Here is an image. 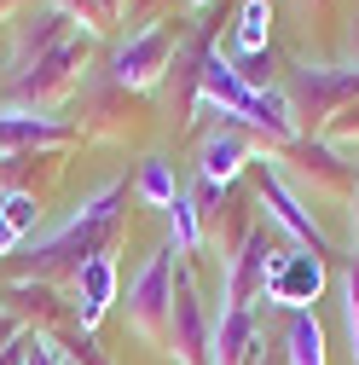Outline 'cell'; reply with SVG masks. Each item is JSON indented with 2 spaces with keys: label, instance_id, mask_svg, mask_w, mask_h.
Listing matches in <instances>:
<instances>
[{
  "label": "cell",
  "instance_id": "obj_26",
  "mask_svg": "<svg viewBox=\"0 0 359 365\" xmlns=\"http://www.w3.org/2000/svg\"><path fill=\"white\" fill-rule=\"evenodd\" d=\"M29 354H35V331H24L18 342L0 348V365H29Z\"/></svg>",
  "mask_w": 359,
  "mask_h": 365
},
{
  "label": "cell",
  "instance_id": "obj_24",
  "mask_svg": "<svg viewBox=\"0 0 359 365\" xmlns=\"http://www.w3.org/2000/svg\"><path fill=\"white\" fill-rule=\"evenodd\" d=\"M319 140H331L336 151H342V145H359V99H353V105H342V110L319 128Z\"/></svg>",
  "mask_w": 359,
  "mask_h": 365
},
{
  "label": "cell",
  "instance_id": "obj_27",
  "mask_svg": "<svg viewBox=\"0 0 359 365\" xmlns=\"http://www.w3.org/2000/svg\"><path fill=\"white\" fill-rule=\"evenodd\" d=\"M24 336V325H18V313L6 307V296H0V348H6V342H18Z\"/></svg>",
  "mask_w": 359,
  "mask_h": 365
},
{
  "label": "cell",
  "instance_id": "obj_15",
  "mask_svg": "<svg viewBox=\"0 0 359 365\" xmlns=\"http://www.w3.org/2000/svg\"><path fill=\"white\" fill-rule=\"evenodd\" d=\"M110 302H116V255L99 250L93 261L76 272V302H70L76 331H99V319L110 313Z\"/></svg>",
  "mask_w": 359,
  "mask_h": 365
},
{
  "label": "cell",
  "instance_id": "obj_5",
  "mask_svg": "<svg viewBox=\"0 0 359 365\" xmlns=\"http://www.w3.org/2000/svg\"><path fill=\"white\" fill-rule=\"evenodd\" d=\"M174 244H162L128 284V325L145 348H168V313H174Z\"/></svg>",
  "mask_w": 359,
  "mask_h": 365
},
{
  "label": "cell",
  "instance_id": "obj_10",
  "mask_svg": "<svg viewBox=\"0 0 359 365\" xmlns=\"http://www.w3.org/2000/svg\"><path fill=\"white\" fill-rule=\"evenodd\" d=\"M331 284V267L325 255H313V250H284V261L273 267V279H266V307H284V313H313V302L325 296Z\"/></svg>",
  "mask_w": 359,
  "mask_h": 365
},
{
  "label": "cell",
  "instance_id": "obj_11",
  "mask_svg": "<svg viewBox=\"0 0 359 365\" xmlns=\"http://www.w3.org/2000/svg\"><path fill=\"white\" fill-rule=\"evenodd\" d=\"M249 163H255V140L244 128H232V122L209 128L197 140V180H209V186H238V174Z\"/></svg>",
  "mask_w": 359,
  "mask_h": 365
},
{
  "label": "cell",
  "instance_id": "obj_29",
  "mask_svg": "<svg viewBox=\"0 0 359 365\" xmlns=\"http://www.w3.org/2000/svg\"><path fill=\"white\" fill-rule=\"evenodd\" d=\"M348 220H353V255H359V186H353V203H348Z\"/></svg>",
  "mask_w": 359,
  "mask_h": 365
},
{
  "label": "cell",
  "instance_id": "obj_13",
  "mask_svg": "<svg viewBox=\"0 0 359 365\" xmlns=\"http://www.w3.org/2000/svg\"><path fill=\"white\" fill-rule=\"evenodd\" d=\"M255 359H261L255 307L220 302V313H214V336H209V365H255Z\"/></svg>",
  "mask_w": 359,
  "mask_h": 365
},
{
  "label": "cell",
  "instance_id": "obj_17",
  "mask_svg": "<svg viewBox=\"0 0 359 365\" xmlns=\"http://www.w3.org/2000/svg\"><path fill=\"white\" fill-rule=\"evenodd\" d=\"M0 296H6V307L18 313V325L35 331V325H53V319L64 313L53 284H41V279H12V284H0Z\"/></svg>",
  "mask_w": 359,
  "mask_h": 365
},
{
  "label": "cell",
  "instance_id": "obj_12",
  "mask_svg": "<svg viewBox=\"0 0 359 365\" xmlns=\"http://www.w3.org/2000/svg\"><path fill=\"white\" fill-rule=\"evenodd\" d=\"M76 35V18L64 12V6H41V12H29L24 24H18V35H12V58H6V70H29V58H47V53H58L64 41Z\"/></svg>",
  "mask_w": 359,
  "mask_h": 365
},
{
  "label": "cell",
  "instance_id": "obj_2",
  "mask_svg": "<svg viewBox=\"0 0 359 365\" xmlns=\"http://www.w3.org/2000/svg\"><path fill=\"white\" fill-rule=\"evenodd\" d=\"M266 163H273L279 174H284V186L307 203H325V197H342V203H353V186H359V163H348L331 140H319V133H301L296 145H284V151H261Z\"/></svg>",
  "mask_w": 359,
  "mask_h": 365
},
{
  "label": "cell",
  "instance_id": "obj_4",
  "mask_svg": "<svg viewBox=\"0 0 359 365\" xmlns=\"http://www.w3.org/2000/svg\"><path fill=\"white\" fill-rule=\"evenodd\" d=\"M284 93L296 105L301 133H319L342 105L359 99V64H296L284 76Z\"/></svg>",
  "mask_w": 359,
  "mask_h": 365
},
{
  "label": "cell",
  "instance_id": "obj_20",
  "mask_svg": "<svg viewBox=\"0 0 359 365\" xmlns=\"http://www.w3.org/2000/svg\"><path fill=\"white\" fill-rule=\"evenodd\" d=\"M168 244H174V255H197L203 250V209L192 203V192H180L168 203Z\"/></svg>",
  "mask_w": 359,
  "mask_h": 365
},
{
  "label": "cell",
  "instance_id": "obj_19",
  "mask_svg": "<svg viewBox=\"0 0 359 365\" xmlns=\"http://www.w3.org/2000/svg\"><path fill=\"white\" fill-rule=\"evenodd\" d=\"M284 365H325V325H319V313H290L284 319Z\"/></svg>",
  "mask_w": 359,
  "mask_h": 365
},
{
  "label": "cell",
  "instance_id": "obj_31",
  "mask_svg": "<svg viewBox=\"0 0 359 365\" xmlns=\"http://www.w3.org/2000/svg\"><path fill=\"white\" fill-rule=\"evenodd\" d=\"M307 6H325V0H307Z\"/></svg>",
  "mask_w": 359,
  "mask_h": 365
},
{
  "label": "cell",
  "instance_id": "obj_7",
  "mask_svg": "<svg viewBox=\"0 0 359 365\" xmlns=\"http://www.w3.org/2000/svg\"><path fill=\"white\" fill-rule=\"evenodd\" d=\"M180 58V35L174 24H145V29H133L116 58H110V81L128 87V93H145V87H157L168 76V64Z\"/></svg>",
  "mask_w": 359,
  "mask_h": 365
},
{
  "label": "cell",
  "instance_id": "obj_28",
  "mask_svg": "<svg viewBox=\"0 0 359 365\" xmlns=\"http://www.w3.org/2000/svg\"><path fill=\"white\" fill-rule=\"evenodd\" d=\"M348 53H353V64H359V12L348 18Z\"/></svg>",
  "mask_w": 359,
  "mask_h": 365
},
{
  "label": "cell",
  "instance_id": "obj_6",
  "mask_svg": "<svg viewBox=\"0 0 359 365\" xmlns=\"http://www.w3.org/2000/svg\"><path fill=\"white\" fill-rule=\"evenodd\" d=\"M290 244H279V232L266 220L249 226V238L227 255V272H220V302H238V307H255L266 296V279H273V267L284 261Z\"/></svg>",
  "mask_w": 359,
  "mask_h": 365
},
{
  "label": "cell",
  "instance_id": "obj_21",
  "mask_svg": "<svg viewBox=\"0 0 359 365\" xmlns=\"http://www.w3.org/2000/svg\"><path fill=\"white\" fill-rule=\"evenodd\" d=\"M133 197H140L145 209H168V203L180 197V180H174L168 157H145V163H140V180H133Z\"/></svg>",
  "mask_w": 359,
  "mask_h": 365
},
{
  "label": "cell",
  "instance_id": "obj_8",
  "mask_svg": "<svg viewBox=\"0 0 359 365\" xmlns=\"http://www.w3.org/2000/svg\"><path fill=\"white\" fill-rule=\"evenodd\" d=\"M209 336H214V313L192 279L186 261H174V313H168V348L180 365H209Z\"/></svg>",
  "mask_w": 359,
  "mask_h": 365
},
{
  "label": "cell",
  "instance_id": "obj_1",
  "mask_svg": "<svg viewBox=\"0 0 359 365\" xmlns=\"http://www.w3.org/2000/svg\"><path fill=\"white\" fill-rule=\"evenodd\" d=\"M122 203H128V186L122 180H105V186L93 192V197H81L53 232H41V238H29V250L12 261V272L18 279H41V284H53L58 272H76L93 261L99 250H110L105 238L116 232V220H122Z\"/></svg>",
  "mask_w": 359,
  "mask_h": 365
},
{
  "label": "cell",
  "instance_id": "obj_14",
  "mask_svg": "<svg viewBox=\"0 0 359 365\" xmlns=\"http://www.w3.org/2000/svg\"><path fill=\"white\" fill-rule=\"evenodd\" d=\"M76 133L58 116H41V110H0V163L12 157H35V145H70Z\"/></svg>",
  "mask_w": 359,
  "mask_h": 365
},
{
  "label": "cell",
  "instance_id": "obj_18",
  "mask_svg": "<svg viewBox=\"0 0 359 365\" xmlns=\"http://www.w3.org/2000/svg\"><path fill=\"white\" fill-rule=\"evenodd\" d=\"M232 58H261L273 53V0H244L238 6V29H232Z\"/></svg>",
  "mask_w": 359,
  "mask_h": 365
},
{
  "label": "cell",
  "instance_id": "obj_23",
  "mask_svg": "<svg viewBox=\"0 0 359 365\" xmlns=\"http://www.w3.org/2000/svg\"><path fill=\"white\" fill-rule=\"evenodd\" d=\"M342 307H348V342H353V365H359V255H348V267H342Z\"/></svg>",
  "mask_w": 359,
  "mask_h": 365
},
{
  "label": "cell",
  "instance_id": "obj_22",
  "mask_svg": "<svg viewBox=\"0 0 359 365\" xmlns=\"http://www.w3.org/2000/svg\"><path fill=\"white\" fill-rule=\"evenodd\" d=\"M53 6H64L70 18H81L93 35H105V29H110V24L128 12V0H53Z\"/></svg>",
  "mask_w": 359,
  "mask_h": 365
},
{
  "label": "cell",
  "instance_id": "obj_9",
  "mask_svg": "<svg viewBox=\"0 0 359 365\" xmlns=\"http://www.w3.org/2000/svg\"><path fill=\"white\" fill-rule=\"evenodd\" d=\"M81 64H87V41H81V35H70L58 53L35 58V70L12 76V99H18V110H41V116H47V105H53V99L76 93Z\"/></svg>",
  "mask_w": 359,
  "mask_h": 365
},
{
  "label": "cell",
  "instance_id": "obj_16",
  "mask_svg": "<svg viewBox=\"0 0 359 365\" xmlns=\"http://www.w3.org/2000/svg\"><path fill=\"white\" fill-rule=\"evenodd\" d=\"M35 226H41V197L24 186H6L0 192V261H12V250L35 238Z\"/></svg>",
  "mask_w": 359,
  "mask_h": 365
},
{
  "label": "cell",
  "instance_id": "obj_3",
  "mask_svg": "<svg viewBox=\"0 0 359 365\" xmlns=\"http://www.w3.org/2000/svg\"><path fill=\"white\" fill-rule=\"evenodd\" d=\"M249 186H255V203L266 209V226H273V232H284L296 250H313V255H336V244H331V232L319 226V215H313L290 186H284V174L266 163L261 151H255V163H249Z\"/></svg>",
  "mask_w": 359,
  "mask_h": 365
},
{
  "label": "cell",
  "instance_id": "obj_25",
  "mask_svg": "<svg viewBox=\"0 0 359 365\" xmlns=\"http://www.w3.org/2000/svg\"><path fill=\"white\" fill-rule=\"evenodd\" d=\"M64 359H76V365H110L93 331H70V342H64Z\"/></svg>",
  "mask_w": 359,
  "mask_h": 365
},
{
  "label": "cell",
  "instance_id": "obj_30",
  "mask_svg": "<svg viewBox=\"0 0 359 365\" xmlns=\"http://www.w3.org/2000/svg\"><path fill=\"white\" fill-rule=\"evenodd\" d=\"M180 6H186V12H203V6H209V0H180Z\"/></svg>",
  "mask_w": 359,
  "mask_h": 365
}]
</instances>
